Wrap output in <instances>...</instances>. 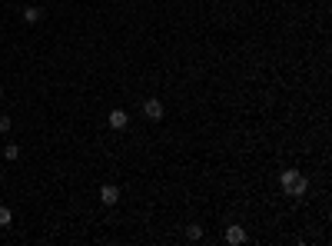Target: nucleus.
<instances>
[{"mask_svg":"<svg viewBox=\"0 0 332 246\" xmlns=\"http://www.w3.org/2000/svg\"><path fill=\"white\" fill-rule=\"evenodd\" d=\"M279 186L286 190V196H306V190H309V180L302 177L299 170H282V177H279Z\"/></svg>","mask_w":332,"mask_h":246,"instance_id":"obj_1","label":"nucleus"},{"mask_svg":"<svg viewBox=\"0 0 332 246\" xmlns=\"http://www.w3.org/2000/svg\"><path fill=\"white\" fill-rule=\"evenodd\" d=\"M10 130V117H0V133H7Z\"/></svg>","mask_w":332,"mask_h":246,"instance_id":"obj_10","label":"nucleus"},{"mask_svg":"<svg viewBox=\"0 0 332 246\" xmlns=\"http://www.w3.org/2000/svg\"><path fill=\"white\" fill-rule=\"evenodd\" d=\"M40 17H44V10H40V7H24V20H27V24H37Z\"/></svg>","mask_w":332,"mask_h":246,"instance_id":"obj_6","label":"nucleus"},{"mask_svg":"<svg viewBox=\"0 0 332 246\" xmlns=\"http://www.w3.org/2000/svg\"><path fill=\"white\" fill-rule=\"evenodd\" d=\"M226 243H232V246L246 243V230L239 226V223H232V226H226Z\"/></svg>","mask_w":332,"mask_h":246,"instance_id":"obj_4","label":"nucleus"},{"mask_svg":"<svg viewBox=\"0 0 332 246\" xmlns=\"http://www.w3.org/2000/svg\"><path fill=\"white\" fill-rule=\"evenodd\" d=\"M4 157H7V160H17V157H20V146H17V143H10V146L4 150Z\"/></svg>","mask_w":332,"mask_h":246,"instance_id":"obj_9","label":"nucleus"},{"mask_svg":"<svg viewBox=\"0 0 332 246\" xmlns=\"http://www.w3.org/2000/svg\"><path fill=\"white\" fill-rule=\"evenodd\" d=\"M0 97H4V87H0Z\"/></svg>","mask_w":332,"mask_h":246,"instance_id":"obj_11","label":"nucleus"},{"mask_svg":"<svg viewBox=\"0 0 332 246\" xmlns=\"http://www.w3.org/2000/svg\"><path fill=\"white\" fill-rule=\"evenodd\" d=\"M126 120H130V117H126V110H110V117H107V123L113 126V130H123Z\"/></svg>","mask_w":332,"mask_h":246,"instance_id":"obj_5","label":"nucleus"},{"mask_svg":"<svg viewBox=\"0 0 332 246\" xmlns=\"http://www.w3.org/2000/svg\"><path fill=\"white\" fill-rule=\"evenodd\" d=\"M186 236H189V240H200V236H203V226H200V223H189V226H186Z\"/></svg>","mask_w":332,"mask_h":246,"instance_id":"obj_7","label":"nucleus"},{"mask_svg":"<svg viewBox=\"0 0 332 246\" xmlns=\"http://www.w3.org/2000/svg\"><path fill=\"white\" fill-rule=\"evenodd\" d=\"M143 113H146V117H150V120H153V123H160V120H163V103H160V100H157V97H150V100H146V103H143Z\"/></svg>","mask_w":332,"mask_h":246,"instance_id":"obj_2","label":"nucleus"},{"mask_svg":"<svg viewBox=\"0 0 332 246\" xmlns=\"http://www.w3.org/2000/svg\"><path fill=\"white\" fill-rule=\"evenodd\" d=\"M10 223H13V213L7 206H0V226H10Z\"/></svg>","mask_w":332,"mask_h":246,"instance_id":"obj_8","label":"nucleus"},{"mask_svg":"<svg viewBox=\"0 0 332 246\" xmlns=\"http://www.w3.org/2000/svg\"><path fill=\"white\" fill-rule=\"evenodd\" d=\"M116 200H120V190L113 186V183H103L100 186V203H103V206H113Z\"/></svg>","mask_w":332,"mask_h":246,"instance_id":"obj_3","label":"nucleus"}]
</instances>
